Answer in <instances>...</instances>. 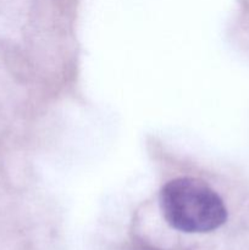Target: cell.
I'll use <instances>...</instances> for the list:
<instances>
[{
  "label": "cell",
  "mask_w": 249,
  "mask_h": 250,
  "mask_svg": "<svg viewBox=\"0 0 249 250\" xmlns=\"http://www.w3.org/2000/svg\"><path fill=\"white\" fill-rule=\"evenodd\" d=\"M164 217L172 229L186 233H207L226 222L224 202L203 181L180 177L170 181L160 192Z\"/></svg>",
  "instance_id": "cell-1"
}]
</instances>
